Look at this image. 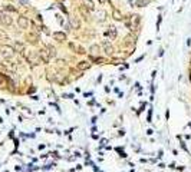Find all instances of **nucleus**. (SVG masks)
<instances>
[{"label":"nucleus","instance_id":"nucleus-1","mask_svg":"<svg viewBox=\"0 0 191 172\" xmlns=\"http://www.w3.org/2000/svg\"><path fill=\"white\" fill-rule=\"evenodd\" d=\"M0 52H1V56H3L4 59H12L13 55H15V49H13L12 46H9V45L0 46Z\"/></svg>","mask_w":191,"mask_h":172},{"label":"nucleus","instance_id":"nucleus-2","mask_svg":"<svg viewBox=\"0 0 191 172\" xmlns=\"http://www.w3.org/2000/svg\"><path fill=\"white\" fill-rule=\"evenodd\" d=\"M40 59H42V62L43 63H49V60H51V53L48 49H42V50H39V55H37Z\"/></svg>","mask_w":191,"mask_h":172},{"label":"nucleus","instance_id":"nucleus-3","mask_svg":"<svg viewBox=\"0 0 191 172\" xmlns=\"http://www.w3.org/2000/svg\"><path fill=\"white\" fill-rule=\"evenodd\" d=\"M18 24H19L20 29H27V27H29V19L25 17V16H19Z\"/></svg>","mask_w":191,"mask_h":172},{"label":"nucleus","instance_id":"nucleus-4","mask_svg":"<svg viewBox=\"0 0 191 172\" xmlns=\"http://www.w3.org/2000/svg\"><path fill=\"white\" fill-rule=\"evenodd\" d=\"M12 17L9 15H0V24H4V26H10L12 24Z\"/></svg>","mask_w":191,"mask_h":172},{"label":"nucleus","instance_id":"nucleus-5","mask_svg":"<svg viewBox=\"0 0 191 172\" xmlns=\"http://www.w3.org/2000/svg\"><path fill=\"white\" fill-rule=\"evenodd\" d=\"M53 39L58 40V42H65L66 40V34L63 33V32H55L53 33Z\"/></svg>","mask_w":191,"mask_h":172},{"label":"nucleus","instance_id":"nucleus-6","mask_svg":"<svg viewBox=\"0 0 191 172\" xmlns=\"http://www.w3.org/2000/svg\"><path fill=\"white\" fill-rule=\"evenodd\" d=\"M69 22H70V24H72V27H73V29H79V27H81V22H79V19H78V17L70 16L69 17Z\"/></svg>","mask_w":191,"mask_h":172},{"label":"nucleus","instance_id":"nucleus-7","mask_svg":"<svg viewBox=\"0 0 191 172\" xmlns=\"http://www.w3.org/2000/svg\"><path fill=\"white\" fill-rule=\"evenodd\" d=\"M26 57H27V60H29L32 65H37V63H39V59H37V55H36V53H29Z\"/></svg>","mask_w":191,"mask_h":172},{"label":"nucleus","instance_id":"nucleus-8","mask_svg":"<svg viewBox=\"0 0 191 172\" xmlns=\"http://www.w3.org/2000/svg\"><path fill=\"white\" fill-rule=\"evenodd\" d=\"M89 53H91L92 57H95L96 55H99V45H92L89 48Z\"/></svg>","mask_w":191,"mask_h":172},{"label":"nucleus","instance_id":"nucleus-9","mask_svg":"<svg viewBox=\"0 0 191 172\" xmlns=\"http://www.w3.org/2000/svg\"><path fill=\"white\" fill-rule=\"evenodd\" d=\"M89 68H91V63L86 62V60H82V62H79V63H78V69H79V70H82V72H84V70H86V69H89Z\"/></svg>","mask_w":191,"mask_h":172},{"label":"nucleus","instance_id":"nucleus-10","mask_svg":"<svg viewBox=\"0 0 191 172\" xmlns=\"http://www.w3.org/2000/svg\"><path fill=\"white\" fill-rule=\"evenodd\" d=\"M104 49H105V53L109 55V56L114 53V48H112V45H109L108 42H104Z\"/></svg>","mask_w":191,"mask_h":172},{"label":"nucleus","instance_id":"nucleus-11","mask_svg":"<svg viewBox=\"0 0 191 172\" xmlns=\"http://www.w3.org/2000/svg\"><path fill=\"white\" fill-rule=\"evenodd\" d=\"M112 17H114L115 20H122V19H124L122 13L118 10V9H114V10H112Z\"/></svg>","mask_w":191,"mask_h":172},{"label":"nucleus","instance_id":"nucleus-12","mask_svg":"<svg viewBox=\"0 0 191 172\" xmlns=\"http://www.w3.org/2000/svg\"><path fill=\"white\" fill-rule=\"evenodd\" d=\"M27 40L30 42V43H37V40H39V37H37V34L36 33H27Z\"/></svg>","mask_w":191,"mask_h":172},{"label":"nucleus","instance_id":"nucleus-13","mask_svg":"<svg viewBox=\"0 0 191 172\" xmlns=\"http://www.w3.org/2000/svg\"><path fill=\"white\" fill-rule=\"evenodd\" d=\"M13 49H15V52H25V45L22 43V42H16L15 43V46H13Z\"/></svg>","mask_w":191,"mask_h":172},{"label":"nucleus","instance_id":"nucleus-14","mask_svg":"<svg viewBox=\"0 0 191 172\" xmlns=\"http://www.w3.org/2000/svg\"><path fill=\"white\" fill-rule=\"evenodd\" d=\"M79 13L88 20V17H89V10H88L85 6H81V7H79Z\"/></svg>","mask_w":191,"mask_h":172},{"label":"nucleus","instance_id":"nucleus-15","mask_svg":"<svg viewBox=\"0 0 191 172\" xmlns=\"http://www.w3.org/2000/svg\"><path fill=\"white\" fill-rule=\"evenodd\" d=\"M84 6L86 7L88 10H93L95 6H93V1L92 0H84Z\"/></svg>","mask_w":191,"mask_h":172},{"label":"nucleus","instance_id":"nucleus-16","mask_svg":"<svg viewBox=\"0 0 191 172\" xmlns=\"http://www.w3.org/2000/svg\"><path fill=\"white\" fill-rule=\"evenodd\" d=\"M108 34L111 36V39H115V37H117V30H115V27H109Z\"/></svg>","mask_w":191,"mask_h":172},{"label":"nucleus","instance_id":"nucleus-17","mask_svg":"<svg viewBox=\"0 0 191 172\" xmlns=\"http://www.w3.org/2000/svg\"><path fill=\"white\" fill-rule=\"evenodd\" d=\"M48 50H49V53H51V57L56 56V49H55L53 46H48Z\"/></svg>","mask_w":191,"mask_h":172},{"label":"nucleus","instance_id":"nucleus-18","mask_svg":"<svg viewBox=\"0 0 191 172\" xmlns=\"http://www.w3.org/2000/svg\"><path fill=\"white\" fill-rule=\"evenodd\" d=\"M4 10H6V12H16V9H15L12 4H6V6H4Z\"/></svg>","mask_w":191,"mask_h":172},{"label":"nucleus","instance_id":"nucleus-19","mask_svg":"<svg viewBox=\"0 0 191 172\" xmlns=\"http://www.w3.org/2000/svg\"><path fill=\"white\" fill-rule=\"evenodd\" d=\"M147 3H148V0H137V6L138 7H144Z\"/></svg>","mask_w":191,"mask_h":172},{"label":"nucleus","instance_id":"nucleus-20","mask_svg":"<svg viewBox=\"0 0 191 172\" xmlns=\"http://www.w3.org/2000/svg\"><path fill=\"white\" fill-rule=\"evenodd\" d=\"M138 23H139V16H138V15L132 16V24H135V26H137Z\"/></svg>","mask_w":191,"mask_h":172},{"label":"nucleus","instance_id":"nucleus-21","mask_svg":"<svg viewBox=\"0 0 191 172\" xmlns=\"http://www.w3.org/2000/svg\"><path fill=\"white\" fill-rule=\"evenodd\" d=\"M93 60H95V62H96L98 65H99V63H105V62H106L104 57H93Z\"/></svg>","mask_w":191,"mask_h":172},{"label":"nucleus","instance_id":"nucleus-22","mask_svg":"<svg viewBox=\"0 0 191 172\" xmlns=\"http://www.w3.org/2000/svg\"><path fill=\"white\" fill-rule=\"evenodd\" d=\"M0 39H1L3 42H6V40H9V37H7V34H6V33H3L1 30H0Z\"/></svg>","mask_w":191,"mask_h":172},{"label":"nucleus","instance_id":"nucleus-23","mask_svg":"<svg viewBox=\"0 0 191 172\" xmlns=\"http://www.w3.org/2000/svg\"><path fill=\"white\" fill-rule=\"evenodd\" d=\"M58 63H59V66H63V65H65V60H58Z\"/></svg>","mask_w":191,"mask_h":172},{"label":"nucleus","instance_id":"nucleus-24","mask_svg":"<svg viewBox=\"0 0 191 172\" xmlns=\"http://www.w3.org/2000/svg\"><path fill=\"white\" fill-rule=\"evenodd\" d=\"M99 1H101V3H102V1H104V0H99Z\"/></svg>","mask_w":191,"mask_h":172}]
</instances>
